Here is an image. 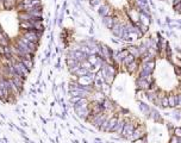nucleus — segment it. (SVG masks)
<instances>
[{
    "mask_svg": "<svg viewBox=\"0 0 181 143\" xmlns=\"http://www.w3.org/2000/svg\"><path fill=\"white\" fill-rule=\"evenodd\" d=\"M43 33L42 0H0V103L21 98Z\"/></svg>",
    "mask_w": 181,
    "mask_h": 143,
    "instance_id": "1",
    "label": "nucleus"
},
{
    "mask_svg": "<svg viewBox=\"0 0 181 143\" xmlns=\"http://www.w3.org/2000/svg\"><path fill=\"white\" fill-rule=\"evenodd\" d=\"M162 1L168 3L176 12L181 13V0H162Z\"/></svg>",
    "mask_w": 181,
    "mask_h": 143,
    "instance_id": "2",
    "label": "nucleus"
},
{
    "mask_svg": "<svg viewBox=\"0 0 181 143\" xmlns=\"http://www.w3.org/2000/svg\"><path fill=\"white\" fill-rule=\"evenodd\" d=\"M174 132H175V136H176V137H181V128H176Z\"/></svg>",
    "mask_w": 181,
    "mask_h": 143,
    "instance_id": "3",
    "label": "nucleus"
}]
</instances>
